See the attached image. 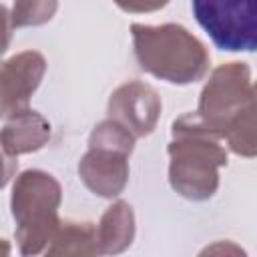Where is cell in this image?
<instances>
[{"label": "cell", "instance_id": "obj_1", "mask_svg": "<svg viewBox=\"0 0 257 257\" xmlns=\"http://www.w3.org/2000/svg\"><path fill=\"white\" fill-rule=\"evenodd\" d=\"M201 110L217 128H227L231 147L245 155H255V100L249 68L243 62L221 66L207 84Z\"/></svg>", "mask_w": 257, "mask_h": 257}, {"label": "cell", "instance_id": "obj_2", "mask_svg": "<svg viewBox=\"0 0 257 257\" xmlns=\"http://www.w3.org/2000/svg\"><path fill=\"white\" fill-rule=\"evenodd\" d=\"M197 22L221 50L253 52L257 46L255 0H193Z\"/></svg>", "mask_w": 257, "mask_h": 257}]
</instances>
